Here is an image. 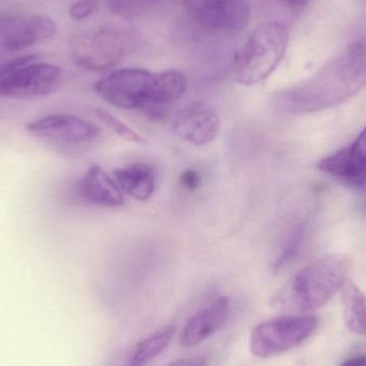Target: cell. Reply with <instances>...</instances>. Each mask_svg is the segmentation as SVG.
<instances>
[{
  "label": "cell",
  "instance_id": "ffe728a7",
  "mask_svg": "<svg viewBox=\"0 0 366 366\" xmlns=\"http://www.w3.org/2000/svg\"><path fill=\"white\" fill-rule=\"evenodd\" d=\"M97 10V2L94 0H79L71 6L70 16L76 21L87 19Z\"/></svg>",
  "mask_w": 366,
  "mask_h": 366
},
{
  "label": "cell",
  "instance_id": "8992f818",
  "mask_svg": "<svg viewBox=\"0 0 366 366\" xmlns=\"http://www.w3.org/2000/svg\"><path fill=\"white\" fill-rule=\"evenodd\" d=\"M317 325V318L307 315L282 316L267 320L252 331L249 350L260 359L280 356L307 341Z\"/></svg>",
  "mask_w": 366,
  "mask_h": 366
},
{
  "label": "cell",
  "instance_id": "cb8c5ba5",
  "mask_svg": "<svg viewBox=\"0 0 366 366\" xmlns=\"http://www.w3.org/2000/svg\"><path fill=\"white\" fill-rule=\"evenodd\" d=\"M281 1L284 2V4H288V6L302 8V6H305L309 4L310 0H281Z\"/></svg>",
  "mask_w": 366,
  "mask_h": 366
},
{
  "label": "cell",
  "instance_id": "277c9868",
  "mask_svg": "<svg viewBox=\"0 0 366 366\" xmlns=\"http://www.w3.org/2000/svg\"><path fill=\"white\" fill-rule=\"evenodd\" d=\"M160 76L144 69H119L96 84L97 94L120 109H143L152 115L159 100Z\"/></svg>",
  "mask_w": 366,
  "mask_h": 366
},
{
  "label": "cell",
  "instance_id": "3957f363",
  "mask_svg": "<svg viewBox=\"0 0 366 366\" xmlns=\"http://www.w3.org/2000/svg\"><path fill=\"white\" fill-rule=\"evenodd\" d=\"M288 41L290 34L283 24L273 21L258 26L234 59L237 83L253 86L268 79L283 60Z\"/></svg>",
  "mask_w": 366,
  "mask_h": 366
},
{
  "label": "cell",
  "instance_id": "9a60e30c",
  "mask_svg": "<svg viewBox=\"0 0 366 366\" xmlns=\"http://www.w3.org/2000/svg\"><path fill=\"white\" fill-rule=\"evenodd\" d=\"M114 179L124 194L139 202L150 199L156 191V171L148 163H132L120 167L114 172Z\"/></svg>",
  "mask_w": 366,
  "mask_h": 366
},
{
  "label": "cell",
  "instance_id": "7c38bea8",
  "mask_svg": "<svg viewBox=\"0 0 366 366\" xmlns=\"http://www.w3.org/2000/svg\"><path fill=\"white\" fill-rule=\"evenodd\" d=\"M318 169L355 187H366V127L348 147L322 159Z\"/></svg>",
  "mask_w": 366,
  "mask_h": 366
},
{
  "label": "cell",
  "instance_id": "44dd1931",
  "mask_svg": "<svg viewBox=\"0 0 366 366\" xmlns=\"http://www.w3.org/2000/svg\"><path fill=\"white\" fill-rule=\"evenodd\" d=\"M200 182H202V177L194 169H187V171L183 172L182 176H180V183H182L183 187L192 189V191L197 189L200 185Z\"/></svg>",
  "mask_w": 366,
  "mask_h": 366
},
{
  "label": "cell",
  "instance_id": "52a82bcc",
  "mask_svg": "<svg viewBox=\"0 0 366 366\" xmlns=\"http://www.w3.org/2000/svg\"><path fill=\"white\" fill-rule=\"evenodd\" d=\"M128 32L104 28L75 36L71 54L75 64L90 71H105L117 66L130 51Z\"/></svg>",
  "mask_w": 366,
  "mask_h": 366
},
{
  "label": "cell",
  "instance_id": "5bb4252c",
  "mask_svg": "<svg viewBox=\"0 0 366 366\" xmlns=\"http://www.w3.org/2000/svg\"><path fill=\"white\" fill-rule=\"evenodd\" d=\"M79 194L85 202L105 208L124 204V193L114 177L99 165H92L79 182Z\"/></svg>",
  "mask_w": 366,
  "mask_h": 366
},
{
  "label": "cell",
  "instance_id": "2e32d148",
  "mask_svg": "<svg viewBox=\"0 0 366 366\" xmlns=\"http://www.w3.org/2000/svg\"><path fill=\"white\" fill-rule=\"evenodd\" d=\"M176 328L167 326L154 332L150 337L139 341L131 350L127 358V366H146L158 358L171 344Z\"/></svg>",
  "mask_w": 366,
  "mask_h": 366
},
{
  "label": "cell",
  "instance_id": "e0dca14e",
  "mask_svg": "<svg viewBox=\"0 0 366 366\" xmlns=\"http://www.w3.org/2000/svg\"><path fill=\"white\" fill-rule=\"evenodd\" d=\"M342 303L347 328L356 335H366V298L356 284L345 282L342 287Z\"/></svg>",
  "mask_w": 366,
  "mask_h": 366
},
{
  "label": "cell",
  "instance_id": "9c48e42d",
  "mask_svg": "<svg viewBox=\"0 0 366 366\" xmlns=\"http://www.w3.org/2000/svg\"><path fill=\"white\" fill-rule=\"evenodd\" d=\"M57 32L53 19L43 15H0V46L21 51L51 40Z\"/></svg>",
  "mask_w": 366,
  "mask_h": 366
},
{
  "label": "cell",
  "instance_id": "4fadbf2b",
  "mask_svg": "<svg viewBox=\"0 0 366 366\" xmlns=\"http://www.w3.org/2000/svg\"><path fill=\"white\" fill-rule=\"evenodd\" d=\"M229 317V300L226 297H219L209 307L199 310L187 320L180 335V344L187 348L199 345L222 330Z\"/></svg>",
  "mask_w": 366,
  "mask_h": 366
},
{
  "label": "cell",
  "instance_id": "603a6c76",
  "mask_svg": "<svg viewBox=\"0 0 366 366\" xmlns=\"http://www.w3.org/2000/svg\"><path fill=\"white\" fill-rule=\"evenodd\" d=\"M341 366H366V356L361 355V356L352 357Z\"/></svg>",
  "mask_w": 366,
  "mask_h": 366
},
{
  "label": "cell",
  "instance_id": "6da1fadb",
  "mask_svg": "<svg viewBox=\"0 0 366 366\" xmlns=\"http://www.w3.org/2000/svg\"><path fill=\"white\" fill-rule=\"evenodd\" d=\"M366 87V38L352 41L313 76L275 94L273 107L284 115L318 113L339 107Z\"/></svg>",
  "mask_w": 366,
  "mask_h": 366
},
{
  "label": "cell",
  "instance_id": "7a4b0ae2",
  "mask_svg": "<svg viewBox=\"0 0 366 366\" xmlns=\"http://www.w3.org/2000/svg\"><path fill=\"white\" fill-rule=\"evenodd\" d=\"M350 262L343 255L315 260L296 273L272 298V307L290 313H310L326 305L347 281Z\"/></svg>",
  "mask_w": 366,
  "mask_h": 366
},
{
  "label": "cell",
  "instance_id": "d6986e66",
  "mask_svg": "<svg viewBox=\"0 0 366 366\" xmlns=\"http://www.w3.org/2000/svg\"><path fill=\"white\" fill-rule=\"evenodd\" d=\"M97 116L101 122H104L113 132H115L118 137L126 141L132 142V143L139 144V145H146L147 142L141 135L137 134L134 130L127 126L122 120L118 119L115 116L112 115L109 112L103 111V109H97Z\"/></svg>",
  "mask_w": 366,
  "mask_h": 366
},
{
  "label": "cell",
  "instance_id": "d4e9b609",
  "mask_svg": "<svg viewBox=\"0 0 366 366\" xmlns=\"http://www.w3.org/2000/svg\"><path fill=\"white\" fill-rule=\"evenodd\" d=\"M2 66H0V72H1Z\"/></svg>",
  "mask_w": 366,
  "mask_h": 366
},
{
  "label": "cell",
  "instance_id": "30bf717a",
  "mask_svg": "<svg viewBox=\"0 0 366 366\" xmlns=\"http://www.w3.org/2000/svg\"><path fill=\"white\" fill-rule=\"evenodd\" d=\"M173 130L178 137L196 147L214 142L221 130L219 114L211 105L194 102L176 113Z\"/></svg>",
  "mask_w": 366,
  "mask_h": 366
},
{
  "label": "cell",
  "instance_id": "ba28073f",
  "mask_svg": "<svg viewBox=\"0 0 366 366\" xmlns=\"http://www.w3.org/2000/svg\"><path fill=\"white\" fill-rule=\"evenodd\" d=\"M185 10L208 31L238 34L249 19V0H183Z\"/></svg>",
  "mask_w": 366,
  "mask_h": 366
},
{
  "label": "cell",
  "instance_id": "8fae6325",
  "mask_svg": "<svg viewBox=\"0 0 366 366\" xmlns=\"http://www.w3.org/2000/svg\"><path fill=\"white\" fill-rule=\"evenodd\" d=\"M26 129L40 139L68 145L88 143L99 135L96 124L68 114L44 116L29 122Z\"/></svg>",
  "mask_w": 366,
  "mask_h": 366
},
{
  "label": "cell",
  "instance_id": "ac0fdd59",
  "mask_svg": "<svg viewBox=\"0 0 366 366\" xmlns=\"http://www.w3.org/2000/svg\"><path fill=\"white\" fill-rule=\"evenodd\" d=\"M307 228L303 224L294 226L286 234L283 243H282L281 249L273 262V270L279 272L282 269L294 262L295 258L298 255L305 242Z\"/></svg>",
  "mask_w": 366,
  "mask_h": 366
},
{
  "label": "cell",
  "instance_id": "7402d4cb",
  "mask_svg": "<svg viewBox=\"0 0 366 366\" xmlns=\"http://www.w3.org/2000/svg\"><path fill=\"white\" fill-rule=\"evenodd\" d=\"M206 359L204 357H198V358L180 359L167 366H206Z\"/></svg>",
  "mask_w": 366,
  "mask_h": 366
},
{
  "label": "cell",
  "instance_id": "5b68a950",
  "mask_svg": "<svg viewBox=\"0 0 366 366\" xmlns=\"http://www.w3.org/2000/svg\"><path fill=\"white\" fill-rule=\"evenodd\" d=\"M36 56L17 58L2 66L0 97L29 99L49 96L59 87L61 70L55 64L36 62Z\"/></svg>",
  "mask_w": 366,
  "mask_h": 366
}]
</instances>
